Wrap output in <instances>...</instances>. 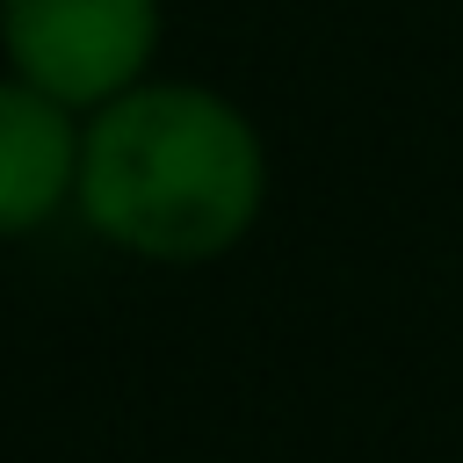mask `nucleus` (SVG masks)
<instances>
[{"mask_svg": "<svg viewBox=\"0 0 463 463\" xmlns=\"http://www.w3.org/2000/svg\"><path fill=\"white\" fill-rule=\"evenodd\" d=\"M268 210L260 123L203 80H145L87 116L72 217L152 268H203L253 239Z\"/></svg>", "mask_w": 463, "mask_h": 463, "instance_id": "nucleus-1", "label": "nucleus"}, {"mask_svg": "<svg viewBox=\"0 0 463 463\" xmlns=\"http://www.w3.org/2000/svg\"><path fill=\"white\" fill-rule=\"evenodd\" d=\"M166 36L159 0H0V58L72 116L109 109L152 80Z\"/></svg>", "mask_w": 463, "mask_h": 463, "instance_id": "nucleus-2", "label": "nucleus"}, {"mask_svg": "<svg viewBox=\"0 0 463 463\" xmlns=\"http://www.w3.org/2000/svg\"><path fill=\"white\" fill-rule=\"evenodd\" d=\"M80 145H87V116L0 72V239H29L72 210Z\"/></svg>", "mask_w": 463, "mask_h": 463, "instance_id": "nucleus-3", "label": "nucleus"}]
</instances>
